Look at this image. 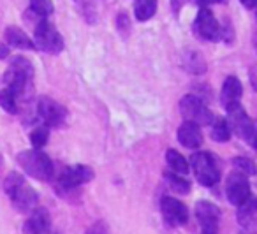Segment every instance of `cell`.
Segmentation results:
<instances>
[{
  "instance_id": "cell-1",
  "label": "cell",
  "mask_w": 257,
  "mask_h": 234,
  "mask_svg": "<svg viewBox=\"0 0 257 234\" xmlns=\"http://www.w3.org/2000/svg\"><path fill=\"white\" fill-rule=\"evenodd\" d=\"M4 190L9 195L13 206L22 213H30L37 206V192L27 183L25 176L11 173L4 181Z\"/></svg>"
},
{
  "instance_id": "cell-2",
  "label": "cell",
  "mask_w": 257,
  "mask_h": 234,
  "mask_svg": "<svg viewBox=\"0 0 257 234\" xmlns=\"http://www.w3.org/2000/svg\"><path fill=\"white\" fill-rule=\"evenodd\" d=\"M34 79V67L27 58L15 57L9 65V69L4 74L6 86L16 95V99H22L32 90Z\"/></svg>"
},
{
  "instance_id": "cell-3",
  "label": "cell",
  "mask_w": 257,
  "mask_h": 234,
  "mask_svg": "<svg viewBox=\"0 0 257 234\" xmlns=\"http://www.w3.org/2000/svg\"><path fill=\"white\" fill-rule=\"evenodd\" d=\"M16 160H18L20 167H22L29 176L36 178V180L51 181L55 178L53 160L44 152H41V150L32 148V150H25V152H20Z\"/></svg>"
},
{
  "instance_id": "cell-4",
  "label": "cell",
  "mask_w": 257,
  "mask_h": 234,
  "mask_svg": "<svg viewBox=\"0 0 257 234\" xmlns=\"http://www.w3.org/2000/svg\"><path fill=\"white\" fill-rule=\"evenodd\" d=\"M217 159L210 152H196L190 157V169H192L196 180L199 185L206 188H211L220 181V167L217 164Z\"/></svg>"
},
{
  "instance_id": "cell-5",
  "label": "cell",
  "mask_w": 257,
  "mask_h": 234,
  "mask_svg": "<svg viewBox=\"0 0 257 234\" xmlns=\"http://www.w3.org/2000/svg\"><path fill=\"white\" fill-rule=\"evenodd\" d=\"M34 44H36L37 50L50 55H57L64 50V39H62L58 30L46 18H41L39 23L36 25V30H34Z\"/></svg>"
},
{
  "instance_id": "cell-6",
  "label": "cell",
  "mask_w": 257,
  "mask_h": 234,
  "mask_svg": "<svg viewBox=\"0 0 257 234\" xmlns=\"http://www.w3.org/2000/svg\"><path fill=\"white\" fill-rule=\"evenodd\" d=\"M180 113L185 118V122H192V124L199 125V127L210 125L215 118V114L210 111L206 102L201 97L192 95V93L182 97V100H180Z\"/></svg>"
},
{
  "instance_id": "cell-7",
  "label": "cell",
  "mask_w": 257,
  "mask_h": 234,
  "mask_svg": "<svg viewBox=\"0 0 257 234\" xmlns=\"http://www.w3.org/2000/svg\"><path fill=\"white\" fill-rule=\"evenodd\" d=\"M95 178V173L90 166H83V164H76V166H67L58 173L57 176V188L64 192L76 190L81 185L88 183Z\"/></svg>"
},
{
  "instance_id": "cell-8",
  "label": "cell",
  "mask_w": 257,
  "mask_h": 234,
  "mask_svg": "<svg viewBox=\"0 0 257 234\" xmlns=\"http://www.w3.org/2000/svg\"><path fill=\"white\" fill-rule=\"evenodd\" d=\"M194 215L201 227V234H218L220 225V208L210 201H197Z\"/></svg>"
},
{
  "instance_id": "cell-9",
  "label": "cell",
  "mask_w": 257,
  "mask_h": 234,
  "mask_svg": "<svg viewBox=\"0 0 257 234\" xmlns=\"http://www.w3.org/2000/svg\"><path fill=\"white\" fill-rule=\"evenodd\" d=\"M37 114L48 127H62L69 116L67 109L51 97H41L37 102Z\"/></svg>"
},
{
  "instance_id": "cell-10",
  "label": "cell",
  "mask_w": 257,
  "mask_h": 234,
  "mask_svg": "<svg viewBox=\"0 0 257 234\" xmlns=\"http://www.w3.org/2000/svg\"><path fill=\"white\" fill-rule=\"evenodd\" d=\"M252 195L250 190V181L248 176H245L243 173H231L225 180V197L232 206H239L241 202H245L246 199Z\"/></svg>"
},
{
  "instance_id": "cell-11",
  "label": "cell",
  "mask_w": 257,
  "mask_h": 234,
  "mask_svg": "<svg viewBox=\"0 0 257 234\" xmlns=\"http://www.w3.org/2000/svg\"><path fill=\"white\" fill-rule=\"evenodd\" d=\"M161 213L162 218L173 227L185 225L189 222V208L182 201L171 197V195H164L161 199Z\"/></svg>"
},
{
  "instance_id": "cell-12",
  "label": "cell",
  "mask_w": 257,
  "mask_h": 234,
  "mask_svg": "<svg viewBox=\"0 0 257 234\" xmlns=\"http://www.w3.org/2000/svg\"><path fill=\"white\" fill-rule=\"evenodd\" d=\"M194 32L197 37L204 41H211V43L220 39V25L210 9L203 8L197 13V18L194 22Z\"/></svg>"
},
{
  "instance_id": "cell-13",
  "label": "cell",
  "mask_w": 257,
  "mask_h": 234,
  "mask_svg": "<svg viewBox=\"0 0 257 234\" xmlns=\"http://www.w3.org/2000/svg\"><path fill=\"white\" fill-rule=\"evenodd\" d=\"M227 122L229 127H231V132H234L236 136H239L245 141H250V138L253 134V122L248 118V114L241 107V104L227 109Z\"/></svg>"
},
{
  "instance_id": "cell-14",
  "label": "cell",
  "mask_w": 257,
  "mask_h": 234,
  "mask_svg": "<svg viewBox=\"0 0 257 234\" xmlns=\"http://www.w3.org/2000/svg\"><path fill=\"white\" fill-rule=\"evenodd\" d=\"M23 234H51V216L46 208H34L23 225Z\"/></svg>"
},
{
  "instance_id": "cell-15",
  "label": "cell",
  "mask_w": 257,
  "mask_h": 234,
  "mask_svg": "<svg viewBox=\"0 0 257 234\" xmlns=\"http://www.w3.org/2000/svg\"><path fill=\"white\" fill-rule=\"evenodd\" d=\"M176 138H178V143L182 146L189 150H197L203 146V132H201V127L192 122H183L178 127V132H176Z\"/></svg>"
},
{
  "instance_id": "cell-16",
  "label": "cell",
  "mask_w": 257,
  "mask_h": 234,
  "mask_svg": "<svg viewBox=\"0 0 257 234\" xmlns=\"http://www.w3.org/2000/svg\"><path fill=\"white\" fill-rule=\"evenodd\" d=\"M241 95H243L241 81L236 76H227L220 90V102L225 107V111L238 106L239 100H241Z\"/></svg>"
},
{
  "instance_id": "cell-17",
  "label": "cell",
  "mask_w": 257,
  "mask_h": 234,
  "mask_svg": "<svg viewBox=\"0 0 257 234\" xmlns=\"http://www.w3.org/2000/svg\"><path fill=\"white\" fill-rule=\"evenodd\" d=\"M238 211H236V220L241 227H248L252 225L253 218H255V213H257V197L250 195L245 202H241L239 206H236Z\"/></svg>"
},
{
  "instance_id": "cell-18",
  "label": "cell",
  "mask_w": 257,
  "mask_h": 234,
  "mask_svg": "<svg viewBox=\"0 0 257 234\" xmlns=\"http://www.w3.org/2000/svg\"><path fill=\"white\" fill-rule=\"evenodd\" d=\"M6 41H8L9 46L20 48V50H34L36 48L34 41L22 29H18V27H9L6 30Z\"/></svg>"
},
{
  "instance_id": "cell-19",
  "label": "cell",
  "mask_w": 257,
  "mask_h": 234,
  "mask_svg": "<svg viewBox=\"0 0 257 234\" xmlns=\"http://www.w3.org/2000/svg\"><path fill=\"white\" fill-rule=\"evenodd\" d=\"M166 162H168L169 171H173V173L183 174V176H187V174L190 173L189 160H187L185 157L178 152V150L169 148L168 152H166Z\"/></svg>"
},
{
  "instance_id": "cell-20",
  "label": "cell",
  "mask_w": 257,
  "mask_h": 234,
  "mask_svg": "<svg viewBox=\"0 0 257 234\" xmlns=\"http://www.w3.org/2000/svg\"><path fill=\"white\" fill-rule=\"evenodd\" d=\"M164 178H166V181H168L169 188L175 190L176 194L187 195V194H190V190H192V185H190V181L187 180L183 174L173 173V171H166Z\"/></svg>"
},
{
  "instance_id": "cell-21",
  "label": "cell",
  "mask_w": 257,
  "mask_h": 234,
  "mask_svg": "<svg viewBox=\"0 0 257 234\" xmlns=\"http://www.w3.org/2000/svg\"><path fill=\"white\" fill-rule=\"evenodd\" d=\"M211 139H213L215 143H227L229 138H231V127H229V122L225 120V118H213V122H211Z\"/></svg>"
},
{
  "instance_id": "cell-22",
  "label": "cell",
  "mask_w": 257,
  "mask_h": 234,
  "mask_svg": "<svg viewBox=\"0 0 257 234\" xmlns=\"http://www.w3.org/2000/svg\"><path fill=\"white\" fill-rule=\"evenodd\" d=\"M157 13V0H136L134 2V16L138 22H148Z\"/></svg>"
},
{
  "instance_id": "cell-23",
  "label": "cell",
  "mask_w": 257,
  "mask_h": 234,
  "mask_svg": "<svg viewBox=\"0 0 257 234\" xmlns=\"http://www.w3.org/2000/svg\"><path fill=\"white\" fill-rule=\"evenodd\" d=\"M232 167L238 173H243L245 176H255L257 174V166L252 159L248 157H234L232 159Z\"/></svg>"
},
{
  "instance_id": "cell-24",
  "label": "cell",
  "mask_w": 257,
  "mask_h": 234,
  "mask_svg": "<svg viewBox=\"0 0 257 234\" xmlns=\"http://www.w3.org/2000/svg\"><path fill=\"white\" fill-rule=\"evenodd\" d=\"M76 6H78V11L81 13V16L88 23L97 22V8L93 4V0H74Z\"/></svg>"
},
{
  "instance_id": "cell-25",
  "label": "cell",
  "mask_w": 257,
  "mask_h": 234,
  "mask_svg": "<svg viewBox=\"0 0 257 234\" xmlns=\"http://www.w3.org/2000/svg\"><path fill=\"white\" fill-rule=\"evenodd\" d=\"M50 139V127L48 125H41V127H36L32 132H30V143H32L34 148L41 150Z\"/></svg>"
},
{
  "instance_id": "cell-26",
  "label": "cell",
  "mask_w": 257,
  "mask_h": 234,
  "mask_svg": "<svg viewBox=\"0 0 257 234\" xmlns=\"http://www.w3.org/2000/svg\"><path fill=\"white\" fill-rule=\"evenodd\" d=\"M16 102H18V99H16V95L8 86H6L4 90H0V106H2V109L15 114L16 111H18V104Z\"/></svg>"
},
{
  "instance_id": "cell-27",
  "label": "cell",
  "mask_w": 257,
  "mask_h": 234,
  "mask_svg": "<svg viewBox=\"0 0 257 234\" xmlns=\"http://www.w3.org/2000/svg\"><path fill=\"white\" fill-rule=\"evenodd\" d=\"M30 9L41 18H46L53 13V2L51 0H30Z\"/></svg>"
},
{
  "instance_id": "cell-28",
  "label": "cell",
  "mask_w": 257,
  "mask_h": 234,
  "mask_svg": "<svg viewBox=\"0 0 257 234\" xmlns=\"http://www.w3.org/2000/svg\"><path fill=\"white\" fill-rule=\"evenodd\" d=\"M189 64H187V69H189L190 72H194V74H201V72H204V58L201 57V55L197 53H189Z\"/></svg>"
},
{
  "instance_id": "cell-29",
  "label": "cell",
  "mask_w": 257,
  "mask_h": 234,
  "mask_svg": "<svg viewBox=\"0 0 257 234\" xmlns=\"http://www.w3.org/2000/svg\"><path fill=\"white\" fill-rule=\"evenodd\" d=\"M85 234H109V227H107V223L104 220H97L86 229Z\"/></svg>"
},
{
  "instance_id": "cell-30",
  "label": "cell",
  "mask_w": 257,
  "mask_h": 234,
  "mask_svg": "<svg viewBox=\"0 0 257 234\" xmlns=\"http://www.w3.org/2000/svg\"><path fill=\"white\" fill-rule=\"evenodd\" d=\"M224 36V41L225 43H231L234 39V34H232V25L229 23V20L224 23V29H220V37Z\"/></svg>"
},
{
  "instance_id": "cell-31",
  "label": "cell",
  "mask_w": 257,
  "mask_h": 234,
  "mask_svg": "<svg viewBox=\"0 0 257 234\" xmlns=\"http://www.w3.org/2000/svg\"><path fill=\"white\" fill-rule=\"evenodd\" d=\"M116 27H118V32H121V34L128 32V18H127V15H118L116 16Z\"/></svg>"
},
{
  "instance_id": "cell-32",
  "label": "cell",
  "mask_w": 257,
  "mask_h": 234,
  "mask_svg": "<svg viewBox=\"0 0 257 234\" xmlns=\"http://www.w3.org/2000/svg\"><path fill=\"white\" fill-rule=\"evenodd\" d=\"M250 83H252L253 90L257 92V67H252V69H250Z\"/></svg>"
},
{
  "instance_id": "cell-33",
  "label": "cell",
  "mask_w": 257,
  "mask_h": 234,
  "mask_svg": "<svg viewBox=\"0 0 257 234\" xmlns=\"http://www.w3.org/2000/svg\"><path fill=\"white\" fill-rule=\"evenodd\" d=\"M225 0H197V4L199 6H210V4H224Z\"/></svg>"
},
{
  "instance_id": "cell-34",
  "label": "cell",
  "mask_w": 257,
  "mask_h": 234,
  "mask_svg": "<svg viewBox=\"0 0 257 234\" xmlns=\"http://www.w3.org/2000/svg\"><path fill=\"white\" fill-rule=\"evenodd\" d=\"M248 143L253 146V150L257 152V127H255V125H253V134H252V138H250Z\"/></svg>"
},
{
  "instance_id": "cell-35",
  "label": "cell",
  "mask_w": 257,
  "mask_h": 234,
  "mask_svg": "<svg viewBox=\"0 0 257 234\" xmlns=\"http://www.w3.org/2000/svg\"><path fill=\"white\" fill-rule=\"evenodd\" d=\"M8 55H9V48L4 46V44H0V60H2V58H8Z\"/></svg>"
},
{
  "instance_id": "cell-36",
  "label": "cell",
  "mask_w": 257,
  "mask_h": 234,
  "mask_svg": "<svg viewBox=\"0 0 257 234\" xmlns=\"http://www.w3.org/2000/svg\"><path fill=\"white\" fill-rule=\"evenodd\" d=\"M239 234H257V230H253V229H252V225H248V227H241Z\"/></svg>"
},
{
  "instance_id": "cell-37",
  "label": "cell",
  "mask_w": 257,
  "mask_h": 234,
  "mask_svg": "<svg viewBox=\"0 0 257 234\" xmlns=\"http://www.w3.org/2000/svg\"><path fill=\"white\" fill-rule=\"evenodd\" d=\"M239 2H241L246 9H252L253 6H255V0H239Z\"/></svg>"
},
{
  "instance_id": "cell-38",
  "label": "cell",
  "mask_w": 257,
  "mask_h": 234,
  "mask_svg": "<svg viewBox=\"0 0 257 234\" xmlns=\"http://www.w3.org/2000/svg\"><path fill=\"white\" fill-rule=\"evenodd\" d=\"M51 234H60V232H57V230H51Z\"/></svg>"
},
{
  "instance_id": "cell-39",
  "label": "cell",
  "mask_w": 257,
  "mask_h": 234,
  "mask_svg": "<svg viewBox=\"0 0 257 234\" xmlns=\"http://www.w3.org/2000/svg\"><path fill=\"white\" fill-rule=\"evenodd\" d=\"M255 8H257V0H255Z\"/></svg>"
}]
</instances>
